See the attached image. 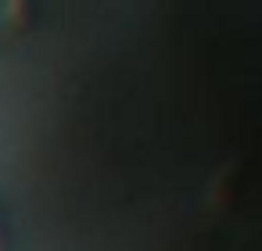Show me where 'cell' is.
<instances>
[{"label":"cell","mask_w":262,"mask_h":251,"mask_svg":"<svg viewBox=\"0 0 262 251\" xmlns=\"http://www.w3.org/2000/svg\"><path fill=\"white\" fill-rule=\"evenodd\" d=\"M0 251H8V219H4V208H0Z\"/></svg>","instance_id":"7a4b0ae2"},{"label":"cell","mask_w":262,"mask_h":251,"mask_svg":"<svg viewBox=\"0 0 262 251\" xmlns=\"http://www.w3.org/2000/svg\"><path fill=\"white\" fill-rule=\"evenodd\" d=\"M0 22L8 29H15V33H26L36 22V8L26 4V0H11V4H4V11H0Z\"/></svg>","instance_id":"6da1fadb"}]
</instances>
